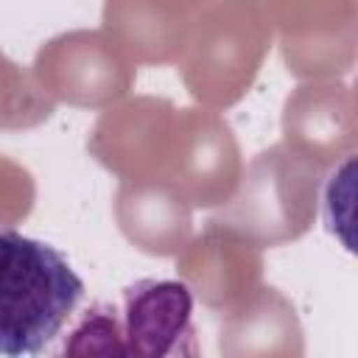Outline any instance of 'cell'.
I'll return each instance as SVG.
<instances>
[{
	"instance_id": "obj_2",
	"label": "cell",
	"mask_w": 358,
	"mask_h": 358,
	"mask_svg": "<svg viewBox=\"0 0 358 358\" xmlns=\"http://www.w3.org/2000/svg\"><path fill=\"white\" fill-rule=\"evenodd\" d=\"M190 291L185 282L173 280H140L126 288V324L112 327L101 308L87 310L84 322L73 330L76 341L87 336H129L126 352L162 355V352H190L182 338H193L190 330ZM109 344V341H106ZM106 344L101 352H106Z\"/></svg>"
},
{
	"instance_id": "obj_1",
	"label": "cell",
	"mask_w": 358,
	"mask_h": 358,
	"mask_svg": "<svg viewBox=\"0 0 358 358\" xmlns=\"http://www.w3.org/2000/svg\"><path fill=\"white\" fill-rule=\"evenodd\" d=\"M84 296L67 257L45 241L0 229V355H39Z\"/></svg>"
}]
</instances>
